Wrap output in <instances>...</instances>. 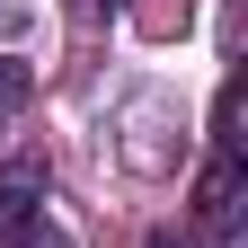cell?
I'll use <instances>...</instances> for the list:
<instances>
[{"mask_svg": "<svg viewBox=\"0 0 248 248\" xmlns=\"http://www.w3.org/2000/svg\"><path fill=\"white\" fill-rule=\"evenodd\" d=\"M27 89H36V71H27V62H0V133H9V115L27 107Z\"/></svg>", "mask_w": 248, "mask_h": 248, "instance_id": "4", "label": "cell"}, {"mask_svg": "<svg viewBox=\"0 0 248 248\" xmlns=\"http://www.w3.org/2000/svg\"><path fill=\"white\" fill-rule=\"evenodd\" d=\"M36 186H45V169H9L0 177V231H9L18 213H36Z\"/></svg>", "mask_w": 248, "mask_h": 248, "instance_id": "2", "label": "cell"}, {"mask_svg": "<svg viewBox=\"0 0 248 248\" xmlns=\"http://www.w3.org/2000/svg\"><path fill=\"white\" fill-rule=\"evenodd\" d=\"M0 248H71V239H62V231L45 222V213H18V222L0 231Z\"/></svg>", "mask_w": 248, "mask_h": 248, "instance_id": "3", "label": "cell"}, {"mask_svg": "<svg viewBox=\"0 0 248 248\" xmlns=\"http://www.w3.org/2000/svg\"><path fill=\"white\" fill-rule=\"evenodd\" d=\"M195 222H204V231H231V222H239V160H231V151H222V160L204 169V186H195Z\"/></svg>", "mask_w": 248, "mask_h": 248, "instance_id": "1", "label": "cell"}, {"mask_svg": "<svg viewBox=\"0 0 248 248\" xmlns=\"http://www.w3.org/2000/svg\"><path fill=\"white\" fill-rule=\"evenodd\" d=\"M151 248H186V239H151Z\"/></svg>", "mask_w": 248, "mask_h": 248, "instance_id": "5", "label": "cell"}]
</instances>
